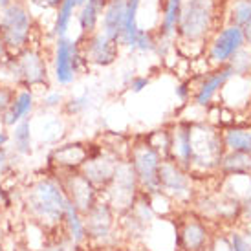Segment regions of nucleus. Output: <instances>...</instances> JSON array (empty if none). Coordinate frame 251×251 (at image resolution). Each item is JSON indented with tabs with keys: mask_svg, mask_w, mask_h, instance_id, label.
Segmentation results:
<instances>
[{
	"mask_svg": "<svg viewBox=\"0 0 251 251\" xmlns=\"http://www.w3.org/2000/svg\"><path fill=\"white\" fill-rule=\"evenodd\" d=\"M68 196L59 176H41L24 193V205L28 215L42 227H57L63 222Z\"/></svg>",
	"mask_w": 251,
	"mask_h": 251,
	"instance_id": "f257e3e1",
	"label": "nucleus"
},
{
	"mask_svg": "<svg viewBox=\"0 0 251 251\" xmlns=\"http://www.w3.org/2000/svg\"><path fill=\"white\" fill-rule=\"evenodd\" d=\"M35 17L28 0H13L0 9V37L11 55L35 44Z\"/></svg>",
	"mask_w": 251,
	"mask_h": 251,
	"instance_id": "f03ea898",
	"label": "nucleus"
},
{
	"mask_svg": "<svg viewBox=\"0 0 251 251\" xmlns=\"http://www.w3.org/2000/svg\"><path fill=\"white\" fill-rule=\"evenodd\" d=\"M216 0H183L176 39L181 44H200L207 41L216 31Z\"/></svg>",
	"mask_w": 251,
	"mask_h": 251,
	"instance_id": "7ed1b4c3",
	"label": "nucleus"
},
{
	"mask_svg": "<svg viewBox=\"0 0 251 251\" xmlns=\"http://www.w3.org/2000/svg\"><path fill=\"white\" fill-rule=\"evenodd\" d=\"M86 66L81 53L79 39L68 37H57L53 39L51 51H50V70L51 79L57 86H70L75 83L79 74Z\"/></svg>",
	"mask_w": 251,
	"mask_h": 251,
	"instance_id": "20e7f679",
	"label": "nucleus"
},
{
	"mask_svg": "<svg viewBox=\"0 0 251 251\" xmlns=\"http://www.w3.org/2000/svg\"><path fill=\"white\" fill-rule=\"evenodd\" d=\"M246 35L244 29L235 26V24H227L224 28L216 29L213 37L209 39V46H207V53L205 59L207 63L216 68V66H224L231 61V57L237 53L238 50L246 46Z\"/></svg>",
	"mask_w": 251,
	"mask_h": 251,
	"instance_id": "39448f33",
	"label": "nucleus"
},
{
	"mask_svg": "<svg viewBox=\"0 0 251 251\" xmlns=\"http://www.w3.org/2000/svg\"><path fill=\"white\" fill-rule=\"evenodd\" d=\"M161 161H163L161 154L156 149H152L147 141L141 145L132 147V151H130L128 163L132 165L138 183L143 189H147L149 193L158 191V171H160Z\"/></svg>",
	"mask_w": 251,
	"mask_h": 251,
	"instance_id": "423d86ee",
	"label": "nucleus"
},
{
	"mask_svg": "<svg viewBox=\"0 0 251 251\" xmlns=\"http://www.w3.org/2000/svg\"><path fill=\"white\" fill-rule=\"evenodd\" d=\"M79 39V46H81V53L86 66H99V68H106L110 64L116 63L119 57V46L116 41H112L105 33L96 31L92 35L77 37Z\"/></svg>",
	"mask_w": 251,
	"mask_h": 251,
	"instance_id": "0eeeda50",
	"label": "nucleus"
},
{
	"mask_svg": "<svg viewBox=\"0 0 251 251\" xmlns=\"http://www.w3.org/2000/svg\"><path fill=\"white\" fill-rule=\"evenodd\" d=\"M189 141H191V163L213 165L222 160L220 138L209 126L189 125Z\"/></svg>",
	"mask_w": 251,
	"mask_h": 251,
	"instance_id": "6e6552de",
	"label": "nucleus"
},
{
	"mask_svg": "<svg viewBox=\"0 0 251 251\" xmlns=\"http://www.w3.org/2000/svg\"><path fill=\"white\" fill-rule=\"evenodd\" d=\"M138 183V178L134 175L132 165L128 161H119L114 178L106 185L108 189V196H110V205L118 207V209H128L134 203V189Z\"/></svg>",
	"mask_w": 251,
	"mask_h": 251,
	"instance_id": "1a4fd4ad",
	"label": "nucleus"
},
{
	"mask_svg": "<svg viewBox=\"0 0 251 251\" xmlns=\"http://www.w3.org/2000/svg\"><path fill=\"white\" fill-rule=\"evenodd\" d=\"M118 156L116 154L103 151V147H98L94 152L90 149V158L84 161L81 167V175L90 181L94 187H106L114 178L116 167H118Z\"/></svg>",
	"mask_w": 251,
	"mask_h": 251,
	"instance_id": "9d476101",
	"label": "nucleus"
},
{
	"mask_svg": "<svg viewBox=\"0 0 251 251\" xmlns=\"http://www.w3.org/2000/svg\"><path fill=\"white\" fill-rule=\"evenodd\" d=\"M59 180L63 183V189L68 200H70L81 213H88V211L98 203V191L86 180L79 171H72V173H59Z\"/></svg>",
	"mask_w": 251,
	"mask_h": 251,
	"instance_id": "9b49d317",
	"label": "nucleus"
},
{
	"mask_svg": "<svg viewBox=\"0 0 251 251\" xmlns=\"http://www.w3.org/2000/svg\"><path fill=\"white\" fill-rule=\"evenodd\" d=\"M90 158V147L81 141L74 143H64L51 149L48 160L50 165L53 167L55 175L59 173H72V171H81L84 161Z\"/></svg>",
	"mask_w": 251,
	"mask_h": 251,
	"instance_id": "f8f14e48",
	"label": "nucleus"
},
{
	"mask_svg": "<svg viewBox=\"0 0 251 251\" xmlns=\"http://www.w3.org/2000/svg\"><path fill=\"white\" fill-rule=\"evenodd\" d=\"M183 0H161L160 2V24L156 29L158 35V53H165V50L171 46V42L176 39V29L180 24Z\"/></svg>",
	"mask_w": 251,
	"mask_h": 251,
	"instance_id": "ddd939ff",
	"label": "nucleus"
},
{
	"mask_svg": "<svg viewBox=\"0 0 251 251\" xmlns=\"http://www.w3.org/2000/svg\"><path fill=\"white\" fill-rule=\"evenodd\" d=\"M189 176L181 171V165L176 161L163 160L158 171V191H163L165 195L183 196L189 191Z\"/></svg>",
	"mask_w": 251,
	"mask_h": 251,
	"instance_id": "4468645a",
	"label": "nucleus"
},
{
	"mask_svg": "<svg viewBox=\"0 0 251 251\" xmlns=\"http://www.w3.org/2000/svg\"><path fill=\"white\" fill-rule=\"evenodd\" d=\"M39 106V98H37V92L29 90V88H17L15 92V98L11 101V105L7 108L0 119H2V123L7 126V128H11L15 126L17 123H21L22 119H28L35 108Z\"/></svg>",
	"mask_w": 251,
	"mask_h": 251,
	"instance_id": "2eb2a0df",
	"label": "nucleus"
},
{
	"mask_svg": "<svg viewBox=\"0 0 251 251\" xmlns=\"http://www.w3.org/2000/svg\"><path fill=\"white\" fill-rule=\"evenodd\" d=\"M233 77H235V72H233L229 63L224 64V66H216L215 70L209 72L207 75L203 77L202 84L198 86L196 96H195V105L207 106L209 101L213 99V96H215L220 88H224L226 84L229 83Z\"/></svg>",
	"mask_w": 251,
	"mask_h": 251,
	"instance_id": "dca6fc26",
	"label": "nucleus"
},
{
	"mask_svg": "<svg viewBox=\"0 0 251 251\" xmlns=\"http://www.w3.org/2000/svg\"><path fill=\"white\" fill-rule=\"evenodd\" d=\"M126 0H110L103 11H101V22H99V31L105 33L108 39L118 42L121 28H123V19H125Z\"/></svg>",
	"mask_w": 251,
	"mask_h": 251,
	"instance_id": "f3484780",
	"label": "nucleus"
},
{
	"mask_svg": "<svg viewBox=\"0 0 251 251\" xmlns=\"http://www.w3.org/2000/svg\"><path fill=\"white\" fill-rule=\"evenodd\" d=\"M79 0H61L59 6L53 9V22H51V37H68L72 24L75 21Z\"/></svg>",
	"mask_w": 251,
	"mask_h": 251,
	"instance_id": "a211bd4d",
	"label": "nucleus"
},
{
	"mask_svg": "<svg viewBox=\"0 0 251 251\" xmlns=\"http://www.w3.org/2000/svg\"><path fill=\"white\" fill-rule=\"evenodd\" d=\"M141 0H126L125 7V19H123V28L119 33L118 44L123 48H134V42L140 31V24H138V13H140Z\"/></svg>",
	"mask_w": 251,
	"mask_h": 251,
	"instance_id": "6ab92c4d",
	"label": "nucleus"
},
{
	"mask_svg": "<svg viewBox=\"0 0 251 251\" xmlns=\"http://www.w3.org/2000/svg\"><path fill=\"white\" fill-rule=\"evenodd\" d=\"M11 136V152L15 156H29L33 152V128H31V119H22L21 123L9 128Z\"/></svg>",
	"mask_w": 251,
	"mask_h": 251,
	"instance_id": "aec40b11",
	"label": "nucleus"
},
{
	"mask_svg": "<svg viewBox=\"0 0 251 251\" xmlns=\"http://www.w3.org/2000/svg\"><path fill=\"white\" fill-rule=\"evenodd\" d=\"M112 224V211L108 203H96L88 213H84V227L86 233L94 237H103L108 233Z\"/></svg>",
	"mask_w": 251,
	"mask_h": 251,
	"instance_id": "412c9836",
	"label": "nucleus"
},
{
	"mask_svg": "<svg viewBox=\"0 0 251 251\" xmlns=\"http://www.w3.org/2000/svg\"><path fill=\"white\" fill-rule=\"evenodd\" d=\"M169 151L173 154L176 163L191 165V141H189V125H176L171 130Z\"/></svg>",
	"mask_w": 251,
	"mask_h": 251,
	"instance_id": "4be33fe9",
	"label": "nucleus"
},
{
	"mask_svg": "<svg viewBox=\"0 0 251 251\" xmlns=\"http://www.w3.org/2000/svg\"><path fill=\"white\" fill-rule=\"evenodd\" d=\"M75 22L79 28V37L92 35L99 29V22H101V9H99L94 2H86L83 6L77 7Z\"/></svg>",
	"mask_w": 251,
	"mask_h": 251,
	"instance_id": "5701e85b",
	"label": "nucleus"
},
{
	"mask_svg": "<svg viewBox=\"0 0 251 251\" xmlns=\"http://www.w3.org/2000/svg\"><path fill=\"white\" fill-rule=\"evenodd\" d=\"M83 213L77 209L75 205L68 200L66 203V209H64V227H66V235L70 238L74 244H81L83 242L84 235H86V227H84Z\"/></svg>",
	"mask_w": 251,
	"mask_h": 251,
	"instance_id": "b1692460",
	"label": "nucleus"
},
{
	"mask_svg": "<svg viewBox=\"0 0 251 251\" xmlns=\"http://www.w3.org/2000/svg\"><path fill=\"white\" fill-rule=\"evenodd\" d=\"M224 143L235 152L251 154V130H242V128H231L224 136Z\"/></svg>",
	"mask_w": 251,
	"mask_h": 251,
	"instance_id": "393cba45",
	"label": "nucleus"
},
{
	"mask_svg": "<svg viewBox=\"0 0 251 251\" xmlns=\"http://www.w3.org/2000/svg\"><path fill=\"white\" fill-rule=\"evenodd\" d=\"M229 15V24L244 29L251 22V0H235Z\"/></svg>",
	"mask_w": 251,
	"mask_h": 251,
	"instance_id": "a878e982",
	"label": "nucleus"
},
{
	"mask_svg": "<svg viewBox=\"0 0 251 251\" xmlns=\"http://www.w3.org/2000/svg\"><path fill=\"white\" fill-rule=\"evenodd\" d=\"M222 165L229 173H244V171H248V169L251 167V156L246 152H235V151H231L226 158H222Z\"/></svg>",
	"mask_w": 251,
	"mask_h": 251,
	"instance_id": "bb28decb",
	"label": "nucleus"
},
{
	"mask_svg": "<svg viewBox=\"0 0 251 251\" xmlns=\"http://www.w3.org/2000/svg\"><path fill=\"white\" fill-rule=\"evenodd\" d=\"M156 48H158V35H156V31L140 29L132 50H138L141 53H151V51H156Z\"/></svg>",
	"mask_w": 251,
	"mask_h": 251,
	"instance_id": "cd10ccee",
	"label": "nucleus"
},
{
	"mask_svg": "<svg viewBox=\"0 0 251 251\" xmlns=\"http://www.w3.org/2000/svg\"><path fill=\"white\" fill-rule=\"evenodd\" d=\"M64 101H66V98L59 88H48L39 98V105L46 110H57V108H63Z\"/></svg>",
	"mask_w": 251,
	"mask_h": 251,
	"instance_id": "c85d7f7f",
	"label": "nucleus"
},
{
	"mask_svg": "<svg viewBox=\"0 0 251 251\" xmlns=\"http://www.w3.org/2000/svg\"><path fill=\"white\" fill-rule=\"evenodd\" d=\"M88 106H90V96L88 94H81V96H75V98L64 101L63 110L68 116H77V114H83Z\"/></svg>",
	"mask_w": 251,
	"mask_h": 251,
	"instance_id": "c756f323",
	"label": "nucleus"
},
{
	"mask_svg": "<svg viewBox=\"0 0 251 251\" xmlns=\"http://www.w3.org/2000/svg\"><path fill=\"white\" fill-rule=\"evenodd\" d=\"M185 244H187V248H198V246L203 242V229L198 226V224H191V226H187V229H185Z\"/></svg>",
	"mask_w": 251,
	"mask_h": 251,
	"instance_id": "7c9ffc66",
	"label": "nucleus"
},
{
	"mask_svg": "<svg viewBox=\"0 0 251 251\" xmlns=\"http://www.w3.org/2000/svg\"><path fill=\"white\" fill-rule=\"evenodd\" d=\"M15 92H17L15 86L0 83V116L9 108V105H11V101L15 98Z\"/></svg>",
	"mask_w": 251,
	"mask_h": 251,
	"instance_id": "2f4dec72",
	"label": "nucleus"
},
{
	"mask_svg": "<svg viewBox=\"0 0 251 251\" xmlns=\"http://www.w3.org/2000/svg\"><path fill=\"white\" fill-rule=\"evenodd\" d=\"M151 84V79L147 75H132V79H130V83H128V88L134 92V94H140V92H143Z\"/></svg>",
	"mask_w": 251,
	"mask_h": 251,
	"instance_id": "473e14b6",
	"label": "nucleus"
},
{
	"mask_svg": "<svg viewBox=\"0 0 251 251\" xmlns=\"http://www.w3.org/2000/svg\"><path fill=\"white\" fill-rule=\"evenodd\" d=\"M11 158H13V152H11V149H7V147H2V149H0V176L6 175L7 171L11 169Z\"/></svg>",
	"mask_w": 251,
	"mask_h": 251,
	"instance_id": "72a5a7b5",
	"label": "nucleus"
},
{
	"mask_svg": "<svg viewBox=\"0 0 251 251\" xmlns=\"http://www.w3.org/2000/svg\"><path fill=\"white\" fill-rule=\"evenodd\" d=\"M176 98L180 99V101H187L189 99V94H191V81H181V83L176 84Z\"/></svg>",
	"mask_w": 251,
	"mask_h": 251,
	"instance_id": "f704fd0d",
	"label": "nucleus"
},
{
	"mask_svg": "<svg viewBox=\"0 0 251 251\" xmlns=\"http://www.w3.org/2000/svg\"><path fill=\"white\" fill-rule=\"evenodd\" d=\"M233 251H251V246L240 235H233Z\"/></svg>",
	"mask_w": 251,
	"mask_h": 251,
	"instance_id": "c9c22d12",
	"label": "nucleus"
},
{
	"mask_svg": "<svg viewBox=\"0 0 251 251\" xmlns=\"http://www.w3.org/2000/svg\"><path fill=\"white\" fill-rule=\"evenodd\" d=\"M59 2L61 0H28L29 6H41V7H46V9H55L59 6Z\"/></svg>",
	"mask_w": 251,
	"mask_h": 251,
	"instance_id": "e433bc0d",
	"label": "nucleus"
},
{
	"mask_svg": "<svg viewBox=\"0 0 251 251\" xmlns=\"http://www.w3.org/2000/svg\"><path fill=\"white\" fill-rule=\"evenodd\" d=\"M9 141H11V136H9V128H7L2 119H0V149L2 147H9Z\"/></svg>",
	"mask_w": 251,
	"mask_h": 251,
	"instance_id": "4c0bfd02",
	"label": "nucleus"
},
{
	"mask_svg": "<svg viewBox=\"0 0 251 251\" xmlns=\"http://www.w3.org/2000/svg\"><path fill=\"white\" fill-rule=\"evenodd\" d=\"M7 196H9V191L4 187V183H2V178H0V205H7Z\"/></svg>",
	"mask_w": 251,
	"mask_h": 251,
	"instance_id": "58836bf2",
	"label": "nucleus"
},
{
	"mask_svg": "<svg viewBox=\"0 0 251 251\" xmlns=\"http://www.w3.org/2000/svg\"><path fill=\"white\" fill-rule=\"evenodd\" d=\"M90 2H94V4H96V6H98L99 9H101V11H103V7H105L106 4L110 2V0H90Z\"/></svg>",
	"mask_w": 251,
	"mask_h": 251,
	"instance_id": "ea45409f",
	"label": "nucleus"
},
{
	"mask_svg": "<svg viewBox=\"0 0 251 251\" xmlns=\"http://www.w3.org/2000/svg\"><path fill=\"white\" fill-rule=\"evenodd\" d=\"M11 2H13V0H0V9H4L6 6H9Z\"/></svg>",
	"mask_w": 251,
	"mask_h": 251,
	"instance_id": "a19ab883",
	"label": "nucleus"
},
{
	"mask_svg": "<svg viewBox=\"0 0 251 251\" xmlns=\"http://www.w3.org/2000/svg\"><path fill=\"white\" fill-rule=\"evenodd\" d=\"M88 0H79V6H83V4H86Z\"/></svg>",
	"mask_w": 251,
	"mask_h": 251,
	"instance_id": "79ce46f5",
	"label": "nucleus"
}]
</instances>
